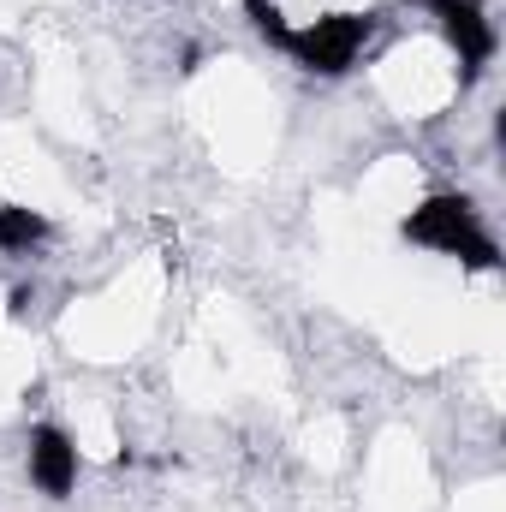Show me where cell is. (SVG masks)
<instances>
[{
	"label": "cell",
	"instance_id": "6da1fadb",
	"mask_svg": "<svg viewBox=\"0 0 506 512\" xmlns=\"http://www.w3.org/2000/svg\"><path fill=\"white\" fill-rule=\"evenodd\" d=\"M399 233H405L411 245H429V251H441V256H459L465 268H501L495 239L477 227V209H471L465 197H429L423 209L405 215Z\"/></svg>",
	"mask_w": 506,
	"mask_h": 512
},
{
	"label": "cell",
	"instance_id": "7a4b0ae2",
	"mask_svg": "<svg viewBox=\"0 0 506 512\" xmlns=\"http://www.w3.org/2000/svg\"><path fill=\"white\" fill-rule=\"evenodd\" d=\"M370 30H376V18H370V12H328V18H316V24L292 30V36H286V54H292L304 72L340 78V72L358 60V48L370 42Z\"/></svg>",
	"mask_w": 506,
	"mask_h": 512
},
{
	"label": "cell",
	"instance_id": "3957f363",
	"mask_svg": "<svg viewBox=\"0 0 506 512\" xmlns=\"http://www.w3.org/2000/svg\"><path fill=\"white\" fill-rule=\"evenodd\" d=\"M429 12L441 18L453 54H459V66H465V84H471V78L495 60V24H489V12H483L477 0H429Z\"/></svg>",
	"mask_w": 506,
	"mask_h": 512
},
{
	"label": "cell",
	"instance_id": "277c9868",
	"mask_svg": "<svg viewBox=\"0 0 506 512\" xmlns=\"http://www.w3.org/2000/svg\"><path fill=\"white\" fill-rule=\"evenodd\" d=\"M30 483L42 489V495H72V483H78V447L54 429V423H42V429H30Z\"/></svg>",
	"mask_w": 506,
	"mask_h": 512
},
{
	"label": "cell",
	"instance_id": "5b68a950",
	"mask_svg": "<svg viewBox=\"0 0 506 512\" xmlns=\"http://www.w3.org/2000/svg\"><path fill=\"white\" fill-rule=\"evenodd\" d=\"M42 239H48V221H42V215H30V209H18V203L0 209V251H30V245H42Z\"/></svg>",
	"mask_w": 506,
	"mask_h": 512
},
{
	"label": "cell",
	"instance_id": "8992f818",
	"mask_svg": "<svg viewBox=\"0 0 506 512\" xmlns=\"http://www.w3.org/2000/svg\"><path fill=\"white\" fill-rule=\"evenodd\" d=\"M245 12H251L256 36H262V42H274V48L286 54V36H292V30H286V18L274 12V0H245Z\"/></svg>",
	"mask_w": 506,
	"mask_h": 512
}]
</instances>
